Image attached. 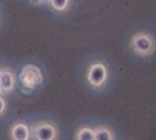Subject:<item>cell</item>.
<instances>
[{"mask_svg":"<svg viewBox=\"0 0 156 140\" xmlns=\"http://www.w3.org/2000/svg\"><path fill=\"white\" fill-rule=\"evenodd\" d=\"M130 48L140 56H148L155 50V41L149 34L137 33L130 40Z\"/></svg>","mask_w":156,"mask_h":140,"instance_id":"obj_1","label":"cell"},{"mask_svg":"<svg viewBox=\"0 0 156 140\" xmlns=\"http://www.w3.org/2000/svg\"><path fill=\"white\" fill-rule=\"evenodd\" d=\"M57 127L49 121L36 123L30 128V138L35 140H54L57 138Z\"/></svg>","mask_w":156,"mask_h":140,"instance_id":"obj_2","label":"cell"},{"mask_svg":"<svg viewBox=\"0 0 156 140\" xmlns=\"http://www.w3.org/2000/svg\"><path fill=\"white\" fill-rule=\"evenodd\" d=\"M108 77V70L104 63H93L86 73V80L93 88L103 87Z\"/></svg>","mask_w":156,"mask_h":140,"instance_id":"obj_3","label":"cell"},{"mask_svg":"<svg viewBox=\"0 0 156 140\" xmlns=\"http://www.w3.org/2000/svg\"><path fill=\"white\" fill-rule=\"evenodd\" d=\"M43 81L41 71L37 67L34 66H27L22 69L21 73V82L27 88H35Z\"/></svg>","mask_w":156,"mask_h":140,"instance_id":"obj_4","label":"cell"},{"mask_svg":"<svg viewBox=\"0 0 156 140\" xmlns=\"http://www.w3.org/2000/svg\"><path fill=\"white\" fill-rule=\"evenodd\" d=\"M15 85L14 74L8 69H0V89L2 92H11Z\"/></svg>","mask_w":156,"mask_h":140,"instance_id":"obj_5","label":"cell"},{"mask_svg":"<svg viewBox=\"0 0 156 140\" xmlns=\"http://www.w3.org/2000/svg\"><path fill=\"white\" fill-rule=\"evenodd\" d=\"M11 138L13 140L30 139V128L25 123H15L11 128Z\"/></svg>","mask_w":156,"mask_h":140,"instance_id":"obj_6","label":"cell"},{"mask_svg":"<svg viewBox=\"0 0 156 140\" xmlns=\"http://www.w3.org/2000/svg\"><path fill=\"white\" fill-rule=\"evenodd\" d=\"M94 140H114V133L110 127L101 125L93 130Z\"/></svg>","mask_w":156,"mask_h":140,"instance_id":"obj_7","label":"cell"},{"mask_svg":"<svg viewBox=\"0 0 156 140\" xmlns=\"http://www.w3.org/2000/svg\"><path fill=\"white\" fill-rule=\"evenodd\" d=\"M75 138L77 140H94V132L91 127L82 126L77 131Z\"/></svg>","mask_w":156,"mask_h":140,"instance_id":"obj_8","label":"cell"},{"mask_svg":"<svg viewBox=\"0 0 156 140\" xmlns=\"http://www.w3.org/2000/svg\"><path fill=\"white\" fill-rule=\"evenodd\" d=\"M49 4L56 12H64L69 7L70 0H49Z\"/></svg>","mask_w":156,"mask_h":140,"instance_id":"obj_9","label":"cell"},{"mask_svg":"<svg viewBox=\"0 0 156 140\" xmlns=\"http://www.w3.org/2000/svg\"><path fill=\"white\" fill-rule=\"evenodd\" d=\"M5 111H6V100L1 95L0 96V116H2L5 113Z\"/></svg>","mask_w":156,"mask_h":140,"instance_id":"obj_10","label":"cell"},{"mask_svg":"<svg viewBox=\"0 0 156 140\" xmlns=\"http://www.w3.org/2000/svg\"><path fill=\"white\" fill-rule=\"evenodd\" d=\"M30 2H32L33 5H35V6H37V5H41L42 4V0H29Z\"/></svg>","mask_w":156,"mask_h":140,"instance_id":"obj_11","label":"cell"},{"mask_svg":"<svg viewBox=\"0 0 156 140\" xmlns=\"http://www.w3.org/2000/svg\"><path fill=\"white\" fill-rule=\"evenodd\" d=\"M42 4H49V0H42Z\"/></svg>","mask_w":156,"mask_h":140,"instance_id":"obj_12","label":"cell"},{"mask_svg":"<svg viewBox=\"0 0 156 140\" xmlns=\"http://www.w3.org/2000/svg\"><path fill=\"white\" fill-rule=\"evenodd\" d=\"M2 93H4V92H2V91H1V89H0V96H1V95H2Z\"/></svg>","mask_w":156,"mask_h":140,"instance_id":"obj_13","label":"cell"}]
</instances>
